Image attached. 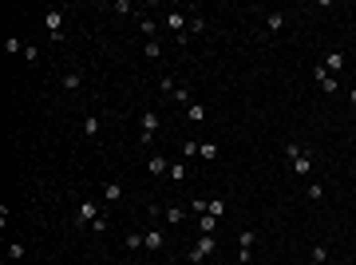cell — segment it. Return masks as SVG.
Masks as SVG:
<instances>
[{
	"instance_id": "6da1fadb",
	"label": "cell",
	"mask_w": 356,
	"mask_h": 265,
	"mask_svg": "<svg viewBox=\"0 0 356 265\" xmlns=\"http://www.w3.org/2000/svg\"><path fill=\"white\" fill-rule=\"evenodd\" d=\"M214 250H218V241H214V234H202V237H198V246L190 250V261H194V265H198V261H206V257H210Z\"/></svg>"
},
{
	"instance_id": "7a4b0ae2",
	"label": "cell",
	"mask_w": 356,
	"mask_h": 265,
	"mask_svg": "<svg viewBox=\"0 0 356 265\" xmlns=\"http://www.w3.org/2000/svg\"><path fill=\"white\" fill-rule=\"evenodd\" d=\"M159 135V111H147L143 115V135H139V143H150Z\"/></svg>"
},
{
	"instance_id": "3957f363",
	"label": "cell",
	"mask_w": 356,
	"mask_h": 265,
	"mask_svg": "<svg viewBox=\"0 0 356 265\" xmlns=\"http://www.w3.org/2000/svg\"><path fill=\"white\" fill-rule=\"evenodd\" d=\"M293 174H301V178L313 174V154H309V150H301V154L293 159Z\"/></svg>"
},
{
	"instance_id": "277c9868",
	"label": "cell",
	"mask_w": 356,
	"mask_h": 265,
	"mask_svg": "<svg viewBox=\"0 0 356 265\" xmlns=\"http://www.w3.org/2000/svg\"><path fill=\"white\" fill-rule=\"evenodd\" d=\"M95 218H99V202H79V222H83V226H91Z\"/></svg>"
},
{
	"instance_id": "5b68a950",
	"label": "cell",
	"mask_w": 356,
	"mask_h": 265,
	"mask_svg": "<svg viewBox=\"0 0 356 265\" xmlns=\"http://www.w3.org/2000/svg\"><path fill=\"white\" fill-rule=\"evenodd\" d=\"M321 68H325L328 75H337V72H341V68H344V56H341V52H328V56H325V63H321Z\"/></svg>"
},
{
	"instance_id": "8992f818",
	"label": "cell",
	"mask_w": 356,
	"mask_h": 265,
	"mask_svg": "<svg viewBox=\"0 0 356 265\" xmlns=\"http://www.w3.org/2000/svg\"><path fill=\"white\" fill-rule=\"evenodd\" d=\"M44 20H48V32H52V36H59V32H63V12H56V8H52Z\"/></svg>"
},
{
	"instance_id": "52a82bcc",
	"label": "cell",
	"mask_w": 356,
	"mask_h": 265,
	"mask_svg": "<svg viewBox=\"0 0 356 265\" xmlns=\"http://www.w3.org/2000/svg\"><path fill=\"white\" fill-rule=\"evenodd\" d=\"M166 28H174V32H182V28H190V20L182 12H166Z\"/></svg>"
},
{
	"instance_id": "ba28073f",
	"label": "cell",
	"mask_w": 356,
	"mask_h": 265,
	"mask_svg": "<svg viewBox=\"0 0 356 265\" xmlns=\"http://www.w3.org/2000/svg\"><path fill=\"white\" fill-rule=\"evenodd\" d=\"M317 83H321V87H325L328 95H332V91H337V75H328L325 68H317Z\"/></svg>"
},
{
	"instance_id": "9c48e42d",
	"label": "cell",
	"mask_w": 356,
	"mask_h": 265,
	"mask_svg": "<svg viewBox=\"0 0 356 265\" xmlns=\"http://www.w3.org/2000/svg\"><path fill=\"white\" fill-rule=\"evenodd\" d=\"M147 174H166V159H163V154H150V162H147Z\"/></svg>"
},
{
	"instance_id": "30bf717a",
	"label": "cell",
	"mask_w": 356,
	"mask_h": 265,
	"mask_svg": "<svg viewBox=\"0 0 356 265\" xmlns=\"http://www.w3.org/2000/svg\"><path fill=\"white\" fill-rule=\"evenodd\" d=\"M99 127H103V123H99V115H87V119H83V135H87V139H95V135H99Z\"/></svg>"
},
{
	"instance_id": "8fae6325",
	"label": "cell",
	"mask_w": 356,
	"mask_h": 265,
	"mask_svg": "<svg viewBox=\"0 0 356 265\" xmlns=\"http://www.w3.org/2000/svg\"><path fill=\"white\" fill-rule=\"evenodd\" d=\"M103 198H107V202H119V198H123V182H107V186H103Z\"/></svg>"
},
{
	"instance_id": "7c38bea8",
	"label": "cell",
	"mask_w": 356,
	"mask_h": 265,
	"mask_svg": "<svg viewBox=\"0 0 356 265\" xmlns=\"http://www.w3.org/2000/svg\"><path fill=\"white\" fill-rule=\"evenodd\" d=\"M265 28H269V32H281V28H285V12H269V16H265Z\"/></svg>"
},
{
	"instance_id": "4fadbf2b",
	"label": "cell",
	"mask_w": 356,
	"mask_h": 265,
	"mask_svg": "<svg viewBox=\"0 0 356 265\" xmlns=\"http://www.w3.org/2000/svg\"><path fill=\"white\" fill-rule=\"evenodd\" d=\"M143 250H150V253L163 250V234H159V230H150V234H147V246H143Z\"/></svg>"
},
{
	"instance_id": "5bb4252c",
	"label": "cell",
	"mask_w": 356,
	"mask_h": 265,
	"mask_svg": "<svg viewBox=\"0 0 356 265\" xmlns=\"http://www.w3.org/2000/svg\"><path fill=\"white\" fill-rule=\"evenodd\" d=\"M214 226H218L214 214H202V218H198V230H202V234H214Z\"/></svg>"
},
{
	"instance_id": "9a60e30c",
	"label": "cell",
	"mask_w": 356,
	"mask_h": 265,
	"mask_svg": "<svg viewBox=\"0 0 356 265\" xmlns=\"http://www.w3.org/2000/svg\"><path fill=\"white\" fill-rule=\"evenodd\" d=\"M186 119L202 123V119H206V107H202V103H190V107H186Z\"/></svg>"
},
{
	"instance_id": "2e32d148",
	"label": "cell",
	"mask_w": 356,
	"mask_h": 265,
	"mask_svg": "<svg viewBox=\"0 0 356 265\" xmlns=\"http://www.w3.org/2000/svg\"><path fill=\"white\" fill-rule=\"evenodd\" d=\"M182 218H186V210H182V206H166V222H170V226H178Z\"/></svg>"
},
{
	"instance_id": "e0dca14e",
	"label": "cell",
	"mask_w": 356,
	"mask_h": 265,
	"mask_svg": "<svg viewBox=\"0 0 356 265\" xmlns=\"http://www.w3.org/2000/svg\"><path fill=\"white\" fill-rule=\"evenodd\" d=\"M147 246V234H127V250H143Z\"/></svg>"
},
{
	"instance_id": "ac0fdd59",
	"label": "cell",
	"mask_w": 356,
	"mask_h": 265,
	"mask_svg": "<svg viewBox=\"0 0 356 265\" xmlns=\"http://www.w3.org/2000/svg\"><path fill=\"white\" fill-rule=\"evenodd\" d=\"M24 241H8V257H12V261H20V257H24Z\"/></svg>"
},
{
	"instance_id": "d6986e66",
	"label": "cell",
	"mask_w": 356,
	"mask_h": 265,
	"mask_svg": "<svg viewBox=\"0 0 356 265\" xmlns=\"http://www.w3.org/2000/svg\"><path fill=\"white\" fill-rule=\"evenodd\" d=\"M107 226H111V222H107V214H99V218L91 222V234H107Z\"/></svg>"
},
{
	"instance_id": "ffe728a7",
	"label": "cell",
	"mask_w": 356,
	"mask_h": 265,
	"mask_svg": "<svg viewBox=\"0 0 356 265\" xmlns=\"http://www.w3.org/2000/svg\"><path fill=\"white\" fill-rule=\"evenodd\" d=\"M198 154H202V159H218V147H214V143H198Z\"/></svg>"
},
{
	"instance_id": "44dd1931",
	"label": "cell",
	"mask_w": 356,
	"mask_h": 265,
	"mask_svg": "<svg viewBox=\"0 0 356 265\" xmlns=\"http://www.w3.org/2000/svg\"><path fill=\"white\" fill-rule=\"evenodd\" d=\"M170 178H174V182H182V178H186V162H174V166H170Z\"/></svg>"
},
{
	"instance_id": "7402d4cb",
	"label": "cell",
	"mask_w": 356,
	"mask_h": 265,
	"mask_svg": "<svg viewBox=\"0 0 356 265\" xmlns=\"http://www.w3.org/2000/svg\"><path fill=\"white\" fill-rule=\"evenodd\" d=\"M253 241H257V234H253V230H241V250H253Z\"/></svg>"
},
{
	"instance_id": "603a6c76",
	"label": "cell",
	"mask_w": 356,
	"mask_h": 265,
	"mask_svg": "<svg viewBox=\"0 0 356 265\" xmlns=\"http://www.w3.org/2000/svg\"><path fill=\"white\" fill-rule=\"evenodd\" d=\"M159 87H163L166 95H174V87H178V83H174V79H170V75H163V79H159Z\"/></svg>"
},
{
	"instance_id": "cb8c5ba5",
	"label": "cell",
	"mask_w": 356,
	"mask_h": 265,
	"mask_svg": "<svg viewBox=\"0 0 356 265\" xmlns=\"http://www.w3.org/2000/svg\"><path fill=\"white\" fill-rule=\"evenodd\" d=\"M206 214H214V218H222V214H226V202H218V198H214V202H210V210H206Z\"/></svg>"
},
{
	"instance_id": "d4e9b609",
	"label": "cell",
	"mask_w": 356,
	"mask_h": 265,
	"mask_svg": "<svg viewBox=\"0 0 356 265\" xmlns=\"http://www.w3.org/2000/svg\"><path fill=\"white\" fill-rule=\"evenodd\" d=\"M63 87H68V91H75V87H79V75H75V72H68V75H63Z\"/></svg>"
},
{
	"instance_id": "484cf974",
	"label": "cell",
	"mask_w": 356,
	"mask_h": 265,
	"mask_svg": "<svg viewBox=\"0 0 356 265\" xmlns=\"http://www.w3.org/2000/svg\"><path fill=\"white\" fill-rule=\"evenodd\" d=\"M24 59H28V63H36V59H40V48L28 44V48H24Z\"/></svg>"
},
{
	"instance_id": "4316f807",
	"label": "cell",
	"mask_w": 356,
	"mask_h": 265,
	"mask_svg": "<svg viewBox=\"0 0 356 265\" xmlns=\"http://www.w3.org/2000/svg\"><path fill=\"white\" fill-rule=\"evenodd\" d=\"M139 28L147 32V36H154V28H159V24H154V20H147V16H143V20H139Z\"/></svg>"
},
{
	"instance_id": "83f0119b",
	"label": "cell",
	"mask_w": 356,
	"mask_h": 265,
	"mask_svg": "<svg viewBox=\"0 0 356 265\" xmlns=\"http://www.w3.org/2000/svg\"><path fill=\"white\" fill-rule=\"evenodd\" d=\"M174 99H178V103H186V107H190V91H186V87H174Z\"/></svg>"
},
{
	"instance_id": "f1b7e54d",
	"label": "cell",
	"mask_w": 356,
	"mask_h": 265,
	"mask_svg": "<svg viewBox=\"0 0 356 265\" xmlns=\"http://www.w3.org/2000/svg\"><path fill=\"white\" fill-rule=\"evenodd\" d=\"M309 198H313V202H317V198H325V186H321V182H313V186H309Z\"/></svg>"
},
{
	"instance_id": "f546056e",
	"label": "cell",
	"mask_w": 356,
	"mask_h": 265,
	"mask_svg": "<svg viewBox=\"0 0 356 265\" xmlns=\"http://www.w3.org/2000/svg\"><path fill=\"white\" fill-rule=\"evenodd\" d=\"M313 261H328V250H325V246H313Z\"/></svg>"
},
{
	"instance_id": "4dcf8cb0",
	"label": "cell",
	"mask_w": 356,
	"mask_h": 265,
	"mask_svg": "<svg viewBox=\"0 0 356 265\" xmlns=\"http://www.w3.org/2000/svg\"><path fill=\"white\" fill-rule=\"evenodd\" d=\"M143 52H147V56H150V59H159V52H163V48L154 44V40H147V48H143Z\"/></svg>"
},
{
	"instance_id": "1f68e13d",
	"label": "cell",
	"mask_w": 356,
	"mask_h": 265,
	"mask_svg": "<svg viewBox=\"0 0 356 265\" xmlns=\"http://www.w3.org/2000/svg\"><path fill=\"white\" fill-rule=\"evenodd\" d=\"M301 150H305V147H297V143H289V147H285V159L293 162V159H297V154H301Z\"/></svg>"
},
{
	"instance_id": "d6a6232c",
	"label": "cell",
	"mask_w": 356,
	"mask_h": 265,
	"mask_svg": "<svg viewBox=\"0 0 356 265\" xmlns=\"http://www.w3.org/2000/svg\"><path fill=\"white\" fill-rule=\"evenodd\" d=\"M348 99H352V107H356V87H352V91H348Z\"/></svg>"
},
{
	"instance_id": "836d02e7",
	"label": "cell",
	"mask_w": 356,
	"mask_h": 265,
	"mask_svg": "<svg viewBox=\"0 0 356 265\" xmlns=\"http://www.w3.org/2000/svg\"><path fill=\"white\" fill-rule=\"evenodd\" d=\"M119 265H127V261H119Z\"/></svg>"
}]
</instances>
